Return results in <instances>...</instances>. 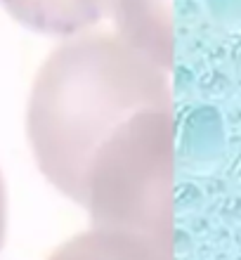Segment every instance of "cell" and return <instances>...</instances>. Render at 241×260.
Here are the masks:
<instances>
[{"instance_id": "obj_1", "label": "cell", "mask_w": 241, "mask_h": 260, "mask_svg": "<svg viewBox=\"0 0 241 260\" xmlns=\"http://www.w3.org/2000/svg\"><path fill=\"white\" fill-rule=\"evenodd\" d=\"M149 111H173L165 69L152 57L109 36L64 43L41 67L28 95L36 164L81 206L95 164Z\"/></svg>"}, {"instance_id": "obj_2", "label": "cell", "mask_w": 241, "mask_h": 260, "mask_svg": "<svg viewBox=\"0 0 241 260\" xmlns=\"http://www.w3.org/2000/svg\"><path fill=\"white\" fill-rule=\"evenodd\" d=\"M170 253L137 234L92 227L57 246L48 260H170Z\"/></svg>"}, {"instance_id": "obj_3", "label": "cell", "mask_w": 241, "mask_h": 260, "mask_svg": "<svg viewBox=\"0 0 241 260\" xmlns=\"http://www.w3.org/2000/svg\"><path fill=\"white\" fill-rule=\"evenodd\" d=\"M5 230H7V189H5V180L0 175V248L5 241Z\"/></svg>"}]
</instances>
